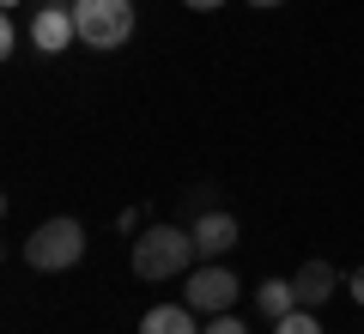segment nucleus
Here are the masks:
<instances>
[{"mask_svg":"<svg viewBox=\"0 0 364 334\" xmlns=\"http://www.w3.org/2000/svg\"><path fill=\"white\" fill-rule=\"evenodd\" d=\"M79 43V25H73V6L67 0H49V6H37V19H31V49L37 55H61Z\"/></svg>","mask_w":364,"mask_h":334,"instance_id":"5","label":"nucleus"},{"mask_svg":"<svg viewBox=\"0 0 364 334\" xmlns=\"http://www.w3.org/2000/svg\"><path fill=\"white\" fill-rule=\"evenodd\" d=\"M273 334H328V328H322V316H316V310H291V316L273 322Z\"/></svg>","mask_w":364,"mask_h":334,"instance_id":"10","label":"nucleus"},{"mask_svg":"<svg viewBox=\"0 0 364 334\" xmlns=\"http://www.w3.org/2000/svg\"><path fill=\"white\" fill-rule=\"evenodd\" d=\"M140 334H200V322L188 304H152L140 316Z\"/></svg>","mask_w":364,"mask_h":334,"instance_id":"8","label":"nucleus"},{"mask_svg":"<svg viewBox=\"0 0 364 334\" xmlns=\"http://www.w3.org/2000/svg\"><path fill=\"white\" fill-rule=\"evenodd\" d=\"M195 231H182V225H146L134 237L128 261H134V280H176V273L195 268Z\"/></svg>","mask_w":364,"mask_h":334,"instance_id":"1","label":"nucleus"},{"mask_svg":"<svg viewBox=\"0 0 364 334\" xmlns=\"http://www.w3.org/2000/svg\"><path fill=\"white\" fill-rule=\"evenodd\" d=\"M291 286H298V310H322L328 298L340 292V273L328 268V261H304V268L291 273Z\"/></svg>","mask_w":364,"mask_h":334,"instance_id":"7","label":"nucleus"},{"mask_svg":"<svg viewBox=\"0 0 364 334\" xmlns=\"http://www.w3.org/2000/svg\"><path fill=\"white\" fill-rule=\"evenodd\" d=\"M200 334H249V328H243V322L231 316V310H225V316H213V322H207V328H200Z\"/></svg>","mask_w":364,"mask_h":334,"instance_id":"11","label":"nucleus"},{"mask_svg":"<svg viewBox=\"0 0 364 334\" xmlns=\"http://www.w3.org/2000/svg\"><path fill=\"white\" fill-rule=\"evenodd\" d=\"M188 231H195L200 261H225V256L237 249V219H231V213H219V207H207V213H200Z\"/></svg>","mask_w":364,"mask_h":334,"instance_id":"6","label":"nucleus"},{"mask_svg":"<svg viewBox=\"0 0 364 334\" xmlns=\"http://www.w3.org/2000/svg\"><path fill=\"white\" fill-rule=\"evenodd\" d=\"M249 6H286V0H249Z\"/></svg>","mask_w":364,"mask_h":334,"instance_id":"15","label":"nucleus"},{"mask_svg":"<svg viewBox=\"0 0 364 334\" xmlns=\"http://www.w3.org/2000/svg\"><path fill=\"white\" fill-rule=\"evenodd\" d=\"M255 304H261V316H267V322H279V316L298 310V286H291V280H261L255 286Z\"/></svg>","mask_w":364,"mask_h":334,"instance_id":"9","label":"nucleus"},{"mask_svg":"<svg viewBox=\"0 0 364 334\" xmlns=\"http://www.w3.org/2000/svg\"><path fill=\"white\" fill-rule=\"evenodd\" d=\"M73 25L85 49H122L134 37V0H73Z\"/></svg>","mask_w":364,"mask_h":334,"instance_id":"3","label":"nucleus"},{"mask_svg":"<svg viewBox=\"0 0 364 334\" xmlns=\"http://www.w3.org/2000/svg\"><path fill=\"white\" fill-rule=\"evenodd\" d=\"M346 286H352V304H364V268H358V273H352V280H346Z\"/></svg>","mask_w":364,"mask_h":334,"instance_id":"14","label":"nucleus"},{"mask_svg":"<svg viewBox=\"0 0 364 334\" xmlns=\"http://www.w3.org/2000/svg\"><path fill=\"white\" fill-rule=\"evenodd\" d=\"M13 49H18V25L6 19V25H0V55H13Z\"/></svg>","mask_w":364,"mask_h":334,"instance_id":"12","label":"nucleus"},{"mask_svg":"<svg viewBox=\"0 0 364 334\" xmlns=\"http://www.w3.org/2000/svg\"><path fill=\"white\" fill-rule=\"evenodd\" d=\"M0 6H18V0H0Z\"/></svg>","mask_w":364,"mask_h":334,"instance_id":"16","label":"nucleus"},{"mask_svg":"<svg viewBox=\"0 0 364 334\" xmlns=\"http://www.w3.org/2000/svg\"><path fill=\"white\" fill-rule=\"evenodd\" d=\"M67 6H73V0H67Z\"/></svg>","mask_w":364,"mask_h":334,"instance_id":"17","label":"nucleus"},{"mask_svg":"<svg viewBox=\"0 0 364 334\" xmlns=\"http://www.w3.org/2000/svg\"><path fill=\"white\" fill-rule=\"evenodd\" d=\"M79 256H85V225L79 219H43L25 237V261L37 273H67V268H79Z\"/></svg>","mask_w":364,"mask_h":334,"instance_id":"2","label":"nucleus"},{"mask_svg":"<svg viewBox=\"0 0 364 334\" xmlns=\"http://www.w3.org/2000/svg\"><path fill=\"white\" fill-rule=\"evenodd\" d=\"M237 273L225 268V261H200V268H188V286H182V304L195 310V316H225V310L237 304Z\"/></svg>","mask_w":364,"mask_h":334,"instance_id":"4","label":"nucleus"},{"mask_svg":"<svg viewBox=\"0 0 364 334\" xmlns=\"http://www.w3.org/2000/svg\"><path fill=\"white\" fill-rule=\"evenodd\" d=\"M182 6H188V13H219L225 0H182Z\"/></svg>","mask_w":364,"mask_h":334,"instance_id":"13","label":"nucleus"}]
</instances>
